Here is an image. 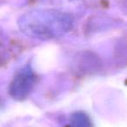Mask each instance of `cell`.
Wrapping results in <instances>:
<instances>
[{"label":"cell","instance_id":"1","mask_svg":"<svg viewBox=\"0 0 127 127\" xmlns=\"http://www.w3.org/2000/svg\"><path fill=\"white\" fill-rule=\"evenodd\" d=\"M74 20L70 14L55 9H36L21 15L18 26L27 37L42 41L59 38L69 33Z\"/></svg>","mask_w":127,"mask_h":127},{"label":"cell","instance_id":"2","mask_svg":"<svg viewBox=\"0 0 127 127\" xmlns=\"http://www.w3.org/2000/svg\"><path fill=\"white\" fill-rule=\"evenodd\" d=\"M36 83V77L30 71H22L11 81L9 86L10 95L16 100L25 99L32 91Z\"/></svg>","mask_w":127,"mask_h":127},{"label":"cell","instance_id":"3","mask_svg":"<svg viewBox=\"0 0 127 127\" xmlns=\"http://www.w3.org/2000/svg\"><path fill=\"white\" fill-rule=\"evenodd\" d=\"M71 127H92V123L85 113L78 111L71 116Z\"/></svg>","mask_w":127,"mask_h":127}]
</instances>
